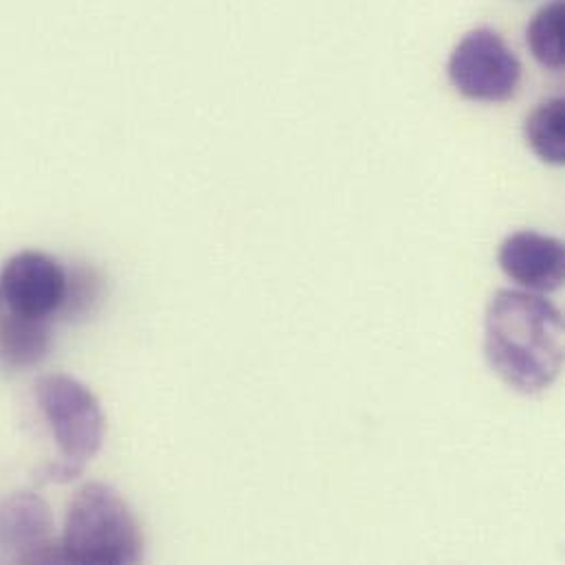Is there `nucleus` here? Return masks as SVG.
<instances>
[{"mask_svg":"<svg viewBox=\"0 0 565 565\" xmlns=\"http://www.w3.org/2000/svg\"><path fill=\"white\" fill-rule=\"evenodd\" d=\"M524 135L533 152L551 163H565V102L562 97H553L542 102L526 119Z\"/></svg>","mask_w":565,"mask_h":565,"instance_id":"obj_9","label":"nucleus"},{"mask_svg":"<svg viewBox=\"0 0 565 565\" xmlns=\"http://www.w3.org/2000/svg\"><path fill=\"white\" fill-rule=\"evenodd\" d=\"M526 40L533 57L544 68H564V0H553L535 13L529 24Z\"/></svg>","mask_w":565,"mask_h":565,"instance_id":"obj_10","label":"nucleus"},{"mask_svg":"<svg viewBox=\"0 0 565 565\" xmlns=\"http://www.w3.org/2000/svg\"><path fill=\"white\" fill-rule=\"evenodd\" d=\"M66 292V269L42 252H20L0 274V295L9 310L49 319L57 315Z\"/></svg>","mask_w":565,"mask_h":565,"instance_id":"obj_6","label":"nucleus"},{"mask_svg":"<svg viewBox=\"0 0 565 565\" xmlns=\"http://www.w3.org/2000/svg\"><path fill=\"white\" fill-rule=\"evenodd\" d=\"M449 79L473 102H507L522 82V62L493 29L469 31L451 53Z\"/></svg>","mask_w":565,"mask_h":565,"instance_id":"obj_4","label":"nucleus"},{"mask_svg":"<svg viewBox=\"0 0 565 565\" xmlns=\"http://www.w3.org/2000/svg\"><path fill=\"white\" fill-rule=\"evenodd\" d=\"M500 267L513 282L537 290L553 292L564 286V243L537 232H518L500 247Z\"/></svg>","mask_w":565,"mask_h":565,"instance_id":"obj_7","label":"nucleus"},{"mask_svg":"<svg viewBox=\"0 0 565 565\" xmlns=\"http://www.w3.org/2000/svg\"><path fill=\"white\" fill-rule=\"evenodd\" d=\"M562 310L546 297L498 290L484 317V352L513 390L535 396L555 385L564 370Z\"/></svg>","mask_w":565,"mask_h":565,"instance_id":"obj_1","label":"nucleus"},{"mask_svg":"<svg viewBox=\"0 0 565 565\" xmlns=\"http://www.w3.org/2000/svg\"><path fill=\"white\" fill-rule=\"evenodd\" d=\"M49 504L31 491L0 502V551L18 564H66Z\"/></svg>","mask_w":565,"mask_h":565,"instance_id":"obj_5","label":"nucleus"},{"mask_svg":"<svg viewBox=\"0 0 565 565\" xmlns=\"http://www.w3.org/2000/svg\"><path fill=\"white\" fill-rule=\"evenodd\" d=\"M0 297H2V295H0Z\"/></svg>","mask_w":565,"mask_h":565,"instance_id":"obj_12","label":"nucleus"},{"mask_svg":"<svg viewBox=\"0 0 565 565\" xmlns=\"http://www.w3.org/2000/svg\"><path fill=\"white\" fill-rule=\"evenodd\" d=\"M60 542L66 564L130 565L143 559V535L135 513L102 482L75 491Z\"/></svg>","mask_w":565,"mask_h":565,"instance_id":"obj_2","label":"nucleus"},{"mask_svg":"<svg viewBox=\"0 0 565 565\" xmlns=\"http://www.w3.org/2000/svg\"><path fill=\"white\" fill-rule=\"evenodd\" d=\"M53 348L49 319L24 315H0V365L4 370H31L40 365Z\"/></svg>","mask_w":565,"mask_h":565,"instance_id":"obj_8","label":"nucleus"},{"mask_svg":"<svg viewBox=\"0 0 565 565\" xmlns=\"http://www.w3.org/2000/svg\"><path fill=\"white\" fill-rule=\"evenodd\" d=\"M35 401L60 447V462L79 478L104 445L106 418L97 396L68 374H46L35 383Z\"/></svg>","mask_w":565,"mask_h":565,"instance_id":"obj_3","label":"nucleus"},{"mask_svg":"<svg viewBox=\"0 0 565 565\" xmlns=\"http://www.w3.org/2000/svg\"><path fill=\"white\" fill-rule=\"evenodd\" d=\"M102 292V282L90 269H73L66 271V292L64 301L57 310V317L62 319H77L93 310Z\"/></svg>","mask_w":565,"mask_h":565,"instance_id":"obj_11","label":"nucleus"}]
</instances>
